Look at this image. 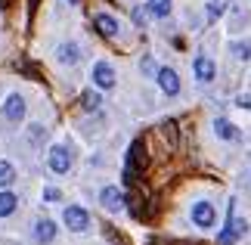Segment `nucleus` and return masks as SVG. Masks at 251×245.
<instances>
[{
	"label": "nucleus",
	"instance_id": "nucleus-1",
	"mask_svg": "<svg viewBox=\"0 0 251 245\" xmlns=\"http://www.w3.org/2000/svg\"><path fill=\"white\" fill-rule=\"evenodd\" d=\"M146 168H149L146 143H143V140H133V143H130V149H127V168H124V183L130 186V183L137 180Z\"/></svg>",
	"mask_w": 251,
	"mask_h": 245
},
{
	"label": "nucleus",
	"instance_id": "nucleus-2",
	"mask_svg": "<svg viewBox=\"0 0 251 245\" xmlns=\"http://www.w3.org/2000/svg\"><path fill=\"white\" fill-rule=\"evenodd\" d=\"M0 118H3L6 124H22L25 118V96L22 93H9L3 106H0Z\"/></svg>",
	"mask_w": 251,
	"mask_h": 245
},
{
	"label": "nucleus",
	"instance_id": "nucleus-3",
	"mask_svg": "<svg viewBox=\"0 0 251 245\" xmlns=\"http://www.w3.org/2000/svg\"><path fill=\"white\" fill-rule=\"evenodd\" d=\"M245 233V220H239L236 218V202H229V211H226V227L220 230V236H217V242L220 245H233L239 236Z\"/></svg>",
	"mask_w": 251,
	"mask_h": 245
},
{
	"label": "nucleus",
	"instance_id": "nucleus-4",
	"mask_svg": "<svg viewBox=\"0 0 251 245\" xmlns=\"http://www.w3.org/2000/svg\"><path fill=\"white\" fill-rule=\"evenodd\" d=\"M62 223L72 233H84L90 227V214H87V208H81V205H69V208L62 211Z\"/></svg>",
	"mask_w": 251,
	"mask_h": 245
},
{
	"label": "nucleus",
	"instance_id": "nucleus-5",
	"mask_svg": "<svg viewBox=\"0 0 251 245\" xmlns=\"http://www.w3.org/2000/svg\"><path fill=\"white\" fill-rule=\"evenodd\" d=\"M47 168L53 174H69L72 171V152L65 149V146H50V152H47Z\"/></svg>",
	"mask_w": 251,
	"mask_h": 245
},
{
	"label": "nucleus",
	"instance_id": "nucleus-6",
	"mask_svg": "<svg viewBox=\"0 0 251 245\" xmlns=\"http://www.w3.org/2000/svg\"><path fill=\"white\" fill-rule=\"evenodd\" d=\"M124 202H127V195H124L118 186H105V190L100 192V205H102L105 211H121Z\"/></svg>",
	"mask_w": 251,
	"mask_h": 245
},
{
	"label": "nucleus",
	"instance_id": "nucleus-7",
	"mask_svg": "<svg viewBox=\"0 0 251 245\" xmlns=\"http://www.w3.org/2000/svg\"><path fill=\"white\" fill-rule=\"evenodd\" d=\"M192 223L201 227V230L214 227V205H211V202H196V205H192Z\"/></svg>",
	"mask_w": 251,
	"mask_h": 245
},
{
	"label": "nucleus",
	"instance_id": "nucleus-8",
	"mask_svg": "<svg viewBox=\"0 0 251 245\" xmlns=\"http://www.w3.org/2000/svg\"><path fill=\"white\" fill-rule=\"evenodd\" d=\"M93 84L100 87V90H112L115 87V68L109 62H96L93 65Z\"/></svg>",
	"mask_w": 251,
	"mask_h": 245
},
{
	"label": "nucleus",
	"instance_id": "nucleus-9",
	"mask_svg": "<svg viewBox=\"0 0 251 245\" xmlns=\"http://www.w3.org/2000/svg\"><path fill=\"white\" fill-rule=\"evenodd\" d=\"M31 239H34V242H41V245L53 242V239H56V220L41 218V220L34 223V230H31Z\"/></svg>",
	"mask_w": 251,
	"mask_h": 245
},
{
	"label": "nucleus",
	"instance_id": "nucleus-10",
	"mask_svg": "<svg viewBox=\"0 0 251 245\" xmlns=\"http://www.w3.org/2000/svg\"><path fill=\"white\" fill-rule=\"evenodd\" d=\"M192 72H196V78H199L201 84H211V81H214V75H217V68H214V62H211L208 56H196Z\"/></svg>",
	"mask_w": 251,
	"mask_h": 245
},
{
	"label": "nucleus",
	"instance_id": "nucleus-11",
	"mask_svg": "<svg viewBox=\"0 0 251 245\" xmlns=\"http://www.w3.org/2000/svg\"><path fill=\"white\" fill-rule=\"evenodd\" d=\"M158 87L168 96H177L180 93V78H177V72H174V68H158Z\"/></svg>",
	"mask_w": 251,
	"mask_h": 245
},
{
	"label": "nucleus",
	"instance_id": "nucleus-12",
	"mask_svg": "<svg viewBox=\"0 0 251 245\" xmlns=\"http://www.w3.org/2000/svg\"><path fill=\"white\" fill-rule=\"evenodd\" d=\"M56 59H59L62 65H75V62H81V47L78 44H59L56 47Z\"/></svg>",
	"mask_w": 251,
	"mask_h": 245
},
{
	"label": "nucleus",
	"instance_id": "nucleus-13",
	"mask_svg": "<svg viewBox=\"0 0 251 245\" xmlns=\"http://www.w3.org/2000/svg\"><path fill=\"white\" fill-rule=\"evenodd\" d=\"M93 28H96L102 37H115V34H118V22H115V16H109V13L93 16Z\"/></svg>",
	"mask_w": 251,
	"mask_h": 245
},
{
	"label": "nucleus",
	"instance_id": "nucleus-14",
	"mask_svg": "<svg viewBox=\"0 0 251 245\" xmlns=\"http://www.w3.org/2000/svg\"><path fill=\"white\" fill-rule=\"evenodd\" d=\"M16 208H19L16 192L13 190H0V220H3V218H13Z\"/></svg>",
	"mask_w": 251,
	"mask_h": 245
},
{
	"label": "nucleus",
	"instance_id": "nucleus-15",
	"mask_svg": "<svg viewBox=\"0 0 251 245\" xmlns=\"http://www.w3.org/2000/svg\"><path fill=\"white\" fill-rule=\"evenodd\" d=\"M214 134L220 136V140H239V136H242V134L236 131V124H229L226 118H217L214 121Z\"/></svg>",
	"mask_w": 251,
	"mask_h": 245
},
{
	"label": "nucleus",
	"instance_id": "nucleus-16",
	"mask_svg": "<svg viewBox=\"0 0 251 245\" xmlns=\"http://www.w3.org/2000/svg\"><path fill=\"white\" fill-rule=\"evenodd\" d=\"M16 183V164L13 162H0V190H9Z\"/></svg>",
	"mask_w": 251,
	"mask_h": 245
},
{
	"label": "nucleus",
	"instance_id": "nucleus-17",
	"mask_svg": "<svg viewBox=\"0 0 251 245\" xmlns=\"http://www.w3.org/2000/svg\"><path fill=\"white\" fill-rule=\"evenodd\" d=\"M100 103H102V96L96 93V90H84L81 93V109L84 112H96V109H100Z\"/></svg>",
	"mask_w": 251,
	"mask_h": 245
},
{
	"label": "nucleus",
	"instance_id": "nucleus-18",
	"mask_svg": "<svg viewBox=\"0 0 251 245\" xmlns=\"http://www.w3.org/2000/svg\"><path fill=\"white\" fill-rule=\"evenodd\" d=\"M146 9H149L155 19H168V16H171V0H149Z\"/></svg>",
	"mask_w": 251,
	"mask_h": 245
},
{
	"label": "nucleus",
	"instance_id": "nucleus-19",
	"mask_svg": "<svg viewBox=\"0 0 251 245\" xmlns=\"http://www.w3.org/2000/svg\"><path fill=\"white\" fill-rule=\"evenodd\" d=\"M224 9H226V3H224V0H208V19H211V22L224 16Z\"/></svg>",
	"mask_w": 251,
	"mask_h": 245
},
{
	"label": "nucleus",
	"instance_id": "nucleus-20",
	"mask_svg": "<svg viewBox=\"0 0 251 245\" xmlns=\"http://www.w3.org/2000/svg\"><path fill=\"white\" fill-rule=\"evenodd\" d=\"M233 53H236V59H248V56H251V41H236L233 44Z\"/></svg>",
	"mask_w": 251,
	"mask_h": 245
},
{
	"label": "nucleus",
	"instance_id": "nucleus-21",
	"mask_svg": "<svg viewBox=\"0 0 251 245\" xmlns=\"http://www.w3.org/2000/svg\"><path fill=\"white\" fill-rule=\"evenodd\" d=\"M161 134L171 140V146L177 143V124H174V121H165V124H161Z\"/></svg>",
	"mask_w": 251,
	"mask_h": 245
},
{
	"label": "nucleus",
	"instance_id": "nucleus-22",
	"mask_svg": "<svg viewBox=\"0 0 251 245\" xmlns=\"http://www.w3.org/2000/svg\"><path fill=\"white\" fill-rule=\"evenodd\" d=\"M59 199H62V192L56 190V186H47V190H44V202H50V205H56V202H59Z\"/></svg>",
	"mask_w": 251,
	"mask_h": 245
},
{
	"label": "nucleus",
	"instance_id": "nucleus-23",
	"mask_svg": "<svg viewBox=\"0 0 251 245\" xmlns=\"http://www.w3.org/2000/svg\"><path fill=\"white\" fill-rule=\"evenodd\" d=\"M239 106H245V109H251V96H242V100H239Z\"/></svg>",
	"mask_w": 251,
	"mask_h": 245
},
{
	"label": "nucleus",
	"instance_id": "nucleus-24",
	"mask_svg": "<svg viewBox=\"0 0 251 245\" xmlns=\"http://www.w3.org/2000/svg\"><path fill=\"white\" fill-rule=\"evenodd\" d=\"M37 3H41V0H28V9L34 13V9H37Z\"/></svg>",
	"mask_w": 251,
	"mask_h": 245
},
{
	"label": "nucleus",
	"instance_id": "nucleus-25",
	"mask_svg": "<svg viewBox=\"0 0 251 245\" xmlns=\"http://www.w3.org/2000/svg\"><path fill=\"white\" fill-rule=\"evenodd\" d=\"M0 3H3V6H6V3H9V0H0Z\"/></svg>",
	"mask_w": 251,
	"mask_h": 245
},
{
	"label": "nucleus",
	"instance_id": "nucleus-26",
	"mask_svg": "<svg viewBox=\"0 0 251 245\" xmlns=\"http://www.w3.org/2000/svg\"><path fill=\"white\" fill-rule=\"evenodd\" d=\"M69 3H75V0H69Z\"/></svg>",
	"mask_w": 251,
	"mask_h": 245
}]
</instances>
